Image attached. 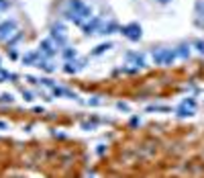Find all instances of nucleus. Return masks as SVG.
I'll return each instance as SVG.
<instances>
[{
    "instance_id": "f257e3e1",
    "label": "nucleus",
    "mask_w": 204,
    "mask_h": 178,
    "mask_svg": "<svg viewBox=\"0 0 204 178\" xmlns=\"http://www.w3.org/2000/svg\"><path fill=\"white\" fill-rule=\"evenodd\" d=\"M65 19L76 25H84L86 19H92V6L84 4L82 0H69L65 6Z\"/></svg>"
},
{
    "instance_id": "f03ea898",
    "label": "nucleus",
    "mask_w": 204,
    "mask_h": 178,
    "mask_svg": "<svg viewBox=\"0 0 204 178\" xmlns=\"http://www.w3.org/2000/svg\"><path fill=\"white\" fill-rule=\"evenodd\" d=\"M175 51L174 49H159V51H153V62L159 66H165V64H171L175 59Z\"/></svg>"
},
{
    "instance_id": "7ed1b4c3",
    "label": "nucleus",
    "mask_w": 204,
    "mask_h": 178,
    "mask_svg": "<svg viewBox=\"0 0 204 178\" xmlns=\"http://www.w3.org/2000/svg\"><path fill=\"white\" fill-rule=\"evenodd\" d=\"M121 33L125 35L126 39H131V41H139V39H141V27L137 25V23H131V25L121 27Z\"/></svg>"
},
{
    "instance_id": "20e7f679",
    "label": "nucleus",
    "mask_w": 204,
    "mask_h": 178,
    "mask_svg": "<svg viewBox=\"0 0 204 178\" xmlns=\"http://www.w3.org/2000/svg\"><path fill=\"white\" fill-rule=\"evenodd\" d=\"M51 41H55V45H57V47H65L68 37H65V29H63L61 25L53 27V31H51Z\"/></svg>"
},
{
    "instance_id": "39448f33",
    "label": "nucleus",
    "mask_w": 204,
    "mask_h": 178,
    "mask_svg": "<svg viewBox=\"0 0 204 178\" xmlns=\"http://www.w3.org/2000/svg\"><path fill=\"white\" fill-rule=\"evenodd\" d=\"M100 27H102V19H100V16H92L88 23H84V25H82V29H84V33H86V35H94V33L100 31Z\"/></svg>"
},
{
    "instance_id": "423d86ee",
    "label": "nucleus",
    "mask_w": 204,
    "mask_h": 178,
    "mask_svg": "<svg viewBox=\"0 0 204 178\" xmlns=\"http://www.w3.org/2000/svg\"><path fill=\"white\" fill-rule=\"evenodd\" d=\"M16 31V21L15 19H8L0 25V39H8L10 35Z\"/></svg>"
},
{
    "instance_id": "0eeeda50",
    "label": "nucleus",
    "mask_w": 204,
    "mask_h": 178,
    "mask_svg": "<svg viewBox=\"0 0 204 178\" xmlns=\"http://www.w3.org/2000/svg\"><path fill=\"white\" fill-rule=\"evenodd\" d=\"M39 53L45 55V57H53L55 53H57V45H53V41L47 39V41H41L39 45Z\"/></svg>"
},
{
    "instance_id": "6e6552de",
    "label": "nucleus",
    "mask_w": 204,
    "mask_h": 178,
    "mask_svg": "<svg viewBox=\"0 0 204 178\" xmlns=\"http://www.w3.org/2000/svg\"><path fill=\"white\" fill-rule=\"evenodd\" d=\"M117 29H118V25H117V23H112V21H110L108 25H102L98 33H100V35H108V33H112V31H117Z\"/></svg>"
},
{
    "instance_id": "1a4fd4ad",
    "label": "nucleus",
    "mask_w": 204,
    "mask_h": 178,
    "mask_svg": "<svg viewBox=\"0 0 204 178\" xmlns=\"http://www.w3.org/2000/svg\"><path fill=\"white\" fill-rule=\"evenodd\" d=\"M126 57H129V59H133L137 68H143V66H145V59H143V55H139V53H129Z\"/></svg>"
},
{
    "instance_id": "9d476101",
    "label": "nucleus",
    "mask_w": 204,
    "mask_h": 178,
    "mask_svg": "<svg viewBox=\"0 0 204 178\" xmlns=\"http://www.w3.org/2000/svg\"><path fill=\"white\" fill-rule=\"evenodd\" d=\"M110 47H112V43H102V45H98L96 49L92 51V55H100V53H104L106 49H110Z\"/></svg>"
},
{
    "instance_id": "9b49d317",
    "label": "nucleus",
    "mask_w": 204,
    "mask_h": 178,
    "mask_svg": "<svg viewBox=\"0 0 204 178\" xmlns=\"http://www.w3.org/2000/svg\"><path fill=\"white\" fill-rule=\"evenodd\" d=\"M61 55H63V57H65V59H73V57H76V55H78V53H76V49H72V47H63Z\"/></svg>"
},
{
    "instance_id": "f8f14e48",
    "label": "nucleus",
    "mask_w": 204,
    "mask_h": 178,
    "mask_svg": "<svg viewBox=\"0 0 204 178\" xmlns=\"http://www.w3.org/2000/svg\"><path fill=\"white\" fill-rule=\"evenodd\" d=\"M39 51H37V53H35V51H33V53H27V55H24V57H23V62H24V64H33V62H35V59H37V57H39Z\"/></svg>"
},
{
    "instance_id": "ddd939ff",
    "label": "nucleus",
    "mask_w": 204,
    "mask_h": 178,
    "mask_svg": "<svg viewBox=\"0 0 204 178\" xmlns=\"http://www.w3.org/2000/svg\"><path fill=\"white\" fill-rule=\"evenodd\" d=\"M175 53L180 55V57H188V55H190V47H186V45H184V47H180Z\"/></svg>"
},
{
    "instance_id": "4468645a",
    "label": "nucleus",
    "mask_w": 204,
    "mask_h": 178,
    "mask_svg": "<svg viewBox=\"0 0 204 178\" xmlns=\"http://www.w3.org/2000/svg\"><path fill=\"white\" fill-rule=\"evenodd\" d=\"M182 104H184V107H188V109H196V100H194V98H186V100H182Z\"/></svg>"
},
{
    "instance_id": "2eb2a0df",
    "label": "nucleus",
    "mask_w": 204,
    "mask_h": 178,
    "mask_svg": "<svg viewBox=\"0 0 204 178\" xmlns=\"http://www.w3.org/2000/svg\"><path fill=\"white\" fill-rule=\"evenodd\" d=\"M63 70H65L68 74H73V72H78L80 68H76V66H73V64H65V68H63Z\"/></svg>"
},
{
    "instance_id": "dca6fc26",
    "label": "nucleus",
    "mask_w": 204,
    "mask_h": 178,
    "mask_svg": "<svg viewBox=\"0 0 204 178\" xmlns=\"http://www.w3.org/2000/svg\"><path fill=\"white\" fill-rule=\"evenodd\" d=\"M0 100H2V103H12V94H2Z\"/></svg>"
},
{
    "instance_id": "f3484780",
    "label": "nucleus",
    "mask_w": 204,
    "mask_h": 178,
    "mask_svg": "<svg viewBox=\"0 0 204 178\" xmlns=\"http://www.w3.org/2000/svg\"><path fill=\"white\" fill-rule=\"evenodd\" d=\"M8 8V0H0V10H6Z\"/></svg>"
},
{
    "instance_id": "a211bd4d",
    "label": "nucleus",
    "mask_w": 204,
    "mask_h": 178,
    "mask_svg": "<svg viewBox=\"0 0 204 178\" xmlns=\"http://www.w3.org/2000/svg\"><path fill=\"white\" fill-rule=\"evenodd\" d=\"M196 47H198V51L204 53V43H202V41H196Z\"/></svg>"
},
{
    "instance_id": "6ab92c4d",
    "label": "nucleus",
    "mask_w": 204,
    "mask_h": 178,
    "mask_svg": "<svg viewBox=\"0 0 204 178\" xmlns=\"http://www.w3.org/2000/svg\"><path fill=\"white\" fill-rule=\"evenodd\" d=\"M118 109H122V111H129V104H125V103H118Z\"/></svg>"
},
{
    "instance_id": "aec40b11",
    "label": "nucleus",
    "mask_w": 204,
    "mask_h": 178,
    "mask_svg": "<svg viewBox=\"0 0 204 178\" xmlns=\"http://www.w3.org/2000/svg\"><path fill=\"white\" fill-rule=\"evenodd\" d=\"M0 129H6V123H2V121H0Z\"/></svg>"
},
{
    "instance_id": "412c9836",
    "label": "nucleus",
    "mask_w": 204,
    "mask_h": 178,
    "mask_svg": "<svg viewBox=\"0 0 204 178\" xmlns=\"http://www.w3.org/2000/svg\"><path fill=\"white\" fill-rule=\"evenodd\" d=\"M159 2H161V4H167V2H170V0H159Z\"/></svg>"
}]
</instances>
